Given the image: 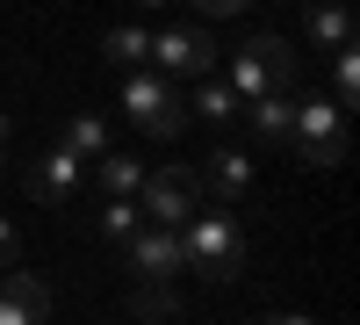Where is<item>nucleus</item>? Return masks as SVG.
Wrapping results in <instances>:
<instances>
[{
	"label": "nucleus",
	"instance_id": "nucleus-1",
	"mask_svg": "<svg viewBox=\"0 0 360 325\" xmlns=\"http://www.w3.org/2000/svg\"><path fill=\"white\" fill-rule=\"evenodd\" d=\"M180 231V260L188 268H202L209 282H238V268H245V224H238L231 202H202V210L188 224H173Z\"/></svg>",
	"mask_w": 360,
	"mask_h": 325
},
{
	"label": "nucleus",
	"instance_id": "nucleus-2",
	"mask_svg": "<svg viewBox=\"0 0 360 325\" xmlns=\"http://www.w3.org/2000/svg\"><path fill=\"white\" fill-rule=\"evenodd\" d=\"M123 116H130L144 137H180V130H188V102H180V80H166V73H152V66L123 73Z\"/></svg>",
	"mask_w": 360,
	"mask_h": 325
},
{
	"label": "nucleus",
	"instance_id": "nucleus-3",
	"mask_svg": "<svg viewBox=\"0 0 360 325\" xmlns=\"http://www.w3.org/2000/svg\"><path fill=\"white\" fill-rule=\"evenodd\" d=\"M231 94L238 102H259V94H295V51L281 37H252L231 51Z\"/></svg>",
	"mask_w": 360,
	"mask_h": 325
},
{
	"label": "nucleus",
	"instance_id": "nucleus-4",
	"mask_svg": "<svg viewBox=\"0 0 360 325\" xmlns=\"http://www.w3.org/2000/svg\"><path fill=\"white\" fill-rule=\"evenodd\" d=\"M288 159L310 166V173H332V166L346 159V109H339V102H295Z\"/></svg>",
	"mask_w": 360,
	"mask_h": 325
},
{
	"label": "nucleus",
	"instance_id": "nucleus-5",
	"mask_svg": "<svg viewBox=\"0 0 360 325\" xmlns=\"http://www.w3.org/2000/svg\"><path fill=\"white\" fill-rule=\"evenodd\" d=\"M209 66H217L209 22H173V29H152V73H166V80H209Z\"/></svg>",
	"mask_w": 360,
	"mask_h": 325
},
{
	"label": "nucleus",
	"instance_id": "nucleus-6",
	"mask_svg": "<svg viewBox=\"0 0 360 325\" xmlns=\"http://www.w3.org/2000/svg\"><path fill=\"white\" fill-rule=\"evenodd\" d=\"M202 210V188H195V166H159V173H144V188H137V217L144 224H188Z\"/></svg>",
	"mask_w": 360,
	"mask_h": 325
},
{
	"label": "nucleus",
	"instance_id": "nucleus-7",
	"mask_svg": "<svg viewBox=\"0 0 360 325\" xmlns=\"http://www.w3.org/2000/svg\"><path fill=\"white\" fill-rule=\"evenodd\" d=\"M123 246H130L137 282H180V275H188V260H180V231H166V224H137Z\"/></svg>",
	"mask_w": 360,
	"mask_h": 325
},
{
	"label": "nucleus",
	"instance_id": "nucleus-8",
	"mask_svg": "<svg viewBox=\"0 0 360 325\" xmlns=\"http://www.w3.org/2000/svg\"><path fill=\"white\" fill-rule=\"evenodd\" d=\"M252 152L245 145H217V152H209L202 166H195V188L209 195V202H238V195H252Z\"/></svg>",
	"mask_w": 360,
	"mask_h": 325
},
{
	"label": "nucleus",
	"instance_id": "nucleus-9",
	"mask_svg": "<svg viewBox=\"0 0 360 325\" xmlns=\"http://www.w3.org/2000/svg\"><path fill=\"white\" fill-rule=\"evenodd\" d=\"M79 181H86V166H79V159L65 152V145H51V152H44V159H29V173H22V188L37 195L44 210H65Z\"/></svg>",
	"mask_w": 360,
	"mask_h": 325
},
{
	"label": "nucleus",
	"instance_id": "nucleus-10",
	"mask_svg": "<svg viewBox=\"0 0 360 325\" xmlns=\"http://www.w3.org/2000/svg\"><path fill=\"white\" fill-rule=\"evenodd\" d=\"M44 318H51V282L29 268H8L0 275V325H44Z\"/></svg>",
	"mask_w": 360,
	"mask_h": 325
},
{
	"label": "nucleus",
	"instance_id": "nucleus-11",
	"mask_svg": "<svg viewBox=\"0 0 360 325\" xmlns=\"http://www.w3.org/2000/svg\"><path fill=\"white\" fill-rule=\"evenodd\" d=\"M303 29H310L317 51H346V44H353V8H346V0H310V8H303Z\"/></svg>",
	"mask_w": 360,
	"mask_h": 325
},
{
	"label": "nucleus",
	"instance_id": "nucleus-12",
	"mask_svg": "<svg viewBox=\"0 0 360 325\" xmlns=\"http://www.w3.org/2000/svg\"><path fill=\"white\" fill-rule=\"evenodd\" d=\"M101 58H108V66H123V73H137V66H152V29H137V22H123V29H108V37H101Z\"/></svg>",
	"mask_w": 360,
	"mask_h": 325
},
{
	"label": "nucleus",
	"instance_id": "nucleus-13",
	"mask_svg": "<svg viewBox=\"0 0 360 325\" xmlns=\"http://www.w3.org/2000/svg\"><path fill=\"white\" fill-rule=\"evenodd\" d=\"M94 173H101L108 195H130V202H137V188H144V159H137V152H115V145L94 159Z\"/></svg>",
	"mask_w": 360,
	"mask_h": 325
},
{
	"label": "nucleus",
	"instance_id": "nucleus-14",
	"mask_svg": "<svg viewBox=\"0 0 360 325\" xmlns=\"http://www.w3.org/2000/svg\"><path fill=\"white\" fill-rule=\"evenodd\" d=\"M245 116H252L259 137L288 145V130H295V94H259V102H245Z\"/></svg>",
	"mask_w": 360,
	"mask_h": 325
},
{
	"label": "nucleus",
	"instance_id": "nucleus-15",
	"mask_svg": "<svg viewBox=\"0 0 360 325\" xmlns=\"http://www.w3.org/2000/svg\"><path fill=\"white\" fill-rule=\"evenodd\" d=\"M58 145H65V152H72L79 166H94V159L108 152V123H101V116H72V123H65V137H58Z\"/></svg>",
	"mask_w": 360,
	"mask_h": 325
},
{
	"label": "nucleus",
	"instance_id": "nucleus-16",
	"mask_svg": "<svg viewBox=\"0 0 360 325\" xmlns=\"http://www.w3.org/2000/svg\"><path fill=\"white\" fill-rule=\"evenodd\" d=\"M238 109H245V102H238L224 80H195V116H202V123H231Z\"/></svg>",
	"mask_w": 360,
	"mask_h": 325
},
{
	"label": "nucleus",
	"instance_id": "nucleus-17",
	"mask_svg": "<svg viewBox=\"0 0 360 325\" xmlns=\"http://www.w3.org/2000/svg\"><path fill=\"white\" fill-rule=\"evenodd\" d=\"M332 102L339 109H353L360 102V51L346 44V51H332Z\"/></svg>",
	"mask_w": 360,
	"mask_h": 325
},
{
	"label": "nucleus",
	"instance_id": "nucleus-18",
	"mask_svg": "<svg viewBox=\"0 0 360 325\" xmlns=\"http://www.w3.org/2000/svg\"><path fill=\"white\" fill-rule=\"evenodd\" d=\"M137 224H144V217H137V202H130V195H108V202H101V239H115V246H123Z\"/></svg>",
	"mask_w": 360,
	"mask_h": 325
},
{
	"label": "nucleus",
	"instance_id": "nucleus-19",
	"mask_svg": "<svg viewBox=\"0 0 360 325\" xmlns=\"http://www.w3.org/2000/svg\"><path fill=\"white\" fill-rule=\"evenodd\" d=\"M137 318H173V282H144L137 297H130Z\"/></svg>",
	"mask_w": 360,
	"mask_h": 325
},
{
	"label": "nucleus",
	"instance_id": "nucleus-20",
	"mask_svg": "<svg viewBox=\"0 0 360 325\" xmlns=\"http://www.w3.org/2000/svg\"><path fill=\"white\" fill-rule=\"evenodd\" d=\"M238 8H245V0H195L202 22H224V15H238Z\"/></svg>",
	"mask_w": 360,
	"mask_h": 325
},
{
	"label": "nucleus",
	"instance_id": "nucleus-21",
	"mask_svg": "<svg viewBox=\"0 0 360 325\" xmlns=\"http://www.w3.org/2000/svg\"><path fill=\"white\" fill-rule=\"evenodd\" d=\"M8 268H15V224L0 217V275H8Z\"/></svg>",
	"mask_w": 360,
	"mask_h": 325
},
{
	"label": "nucleus",
	"instance_id": "nucleus-22",
	"mask_svg": "<svg viewBox=\"0 0 360 325\" xmlns=\"http://www.w3.org/2000/svg\"><path fill=\"white\" fill-rule=\"evenodd\" d=\"M259 325H317V318H303V311H274V318H259Z\"/></svg>",
	"mask_w": 360,
	"mask_h": 325
},
{
	"label": "nucleus",
	"instance_id": "nucleus-23",
	"mask_svg": "<svg viewBox=\"0 0 360 325\" xmlns=\"http://www.w3.org/2000/svg\"><path fill=\"white\" fill-rule=\"evenodd\" d=\"M0 145H8V116H0Z\"/></svg>",
	"mask_w": 360,
	"mask_h": 325
},
{
	"label": "nucleus",
	"instance_id": "nucleus-24",
	"mask_svg": "<svg viewBox=\"0 0 360 325\" xmlns=\"http://www.w3.org/2000/svg\"><path fill=\"white\" fill-rule=\"evenodd\" d=\"M137 8H166V0H137Z\"/></svg>",
	"mask_w": 360,
	"mask_h": 325
},
{
	"label": "nucleus",
	"instance_id": "nucleus-25",
	"mask_svg": "<svg viewBox=\"0 0 360 325\" xmlns=\"http://www.w3.org/2000/svg\"><path fill=\"white\" fill-rule=\"evenodd\" d=\"M0 173H8V159H0Z\"/></svg>",
	"mask_w": 360,
	"mask_h": 325
}]
</instances>
